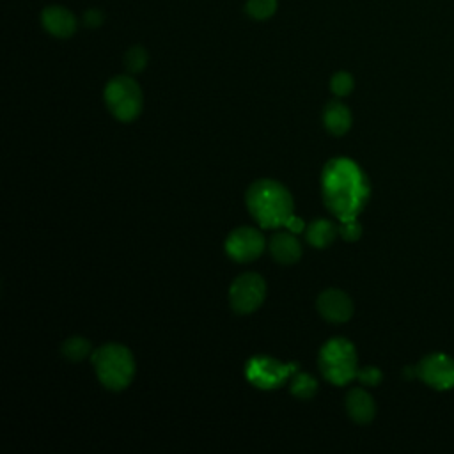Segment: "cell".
Segmentation results:
<instances>
[{"label": "cell", "instance_id": "44dd1931", "mask_svg": "<svg viewBox=\"0 0 454 454\" xmlns=\"http://www.w3.org/2000/svg\"><path fill=\"white\" fill-rule=\"evenodd\" d=\"M339 236H340L344 241H348V243L358 241L360 236H362V225H360L358 218L342 220L340 225H339Z\"/></svg>", "mask_w": 454, "mask_h": 454}, {"label": "cell", "instance_id": "d6986e66", "mask_svg": "<svg viewBox=\"0 0 454 454\" xmlns=\"http://www.w3.org/2000/svg\"><path fill=\"white\" fill-rule=\"evenodd\" d=\"M278 9L277 0H247L245 4V12L257 21H264L271 18Z\"/></svg>", "mask_w": 454, "mask_h": 454}, {"label": "cell", "instance_id": "52a82bcc", "mask_svg": "<svg viewBox=\"0 0 454 454\" xmlns=\"http://www.w3.org/2000/svg\"><path fill=\"white\" fill-rule=\"evenodd\" d=\"M266 298V280L254 271L238 275L229 287V303L236 314L255 312Z\"/></svg>", "mask_w": 454, "mask_h": 454}, {"label": "cell", "instance_id": "7a4b0ae2", "mask_svg": "<svg viewBox=\"0 0 454 454\" xmlns=\"http://www.w3.org/2000/svg\"><path fill=\"white\" fill-rule=\"evenodd\" d=\"M245 204L252 218L262 229L284 227L294 215L291 192L275 179L254 181L245 193Z\"/></svg>", "mask_w": 454, "mask_h": 454}, {"label": "cell", "instance_id": "2e32d148", "mask_svg": "<svg viewBox=\"0 0 454 454\" xmlns=\"http://www.w3.org/2000/svg\"><path fill=\"white\" fill-rule=\"evenodd\" d=\"M92 346H90V340L85 339V337H80V335H73V337H67L62 346H60V353L66 360L69 362H82L85 360L87 356L92 355Z\"/></svg>", "mask_w": 454, "mask_h": 454}, {"label": "cell", "instance_id": "9c48e42d", "mask_svg": "<svg viewBox=\"0 0 454 454\" xmlns=\"http://www.w3.org/2000/svg\"><path fill=\"white\" fill-rule=\"evenodd\" d=\"M415 376L434 390L454 387V358L447 353H429L415 365Z\"/></svg>", "mask_w": 454, "mask_h": 454}, {"label": "cell", "instance_id": "cb8c5ba5", "mask_svg": "<svg viewBox=\"0 0 454 454\" xmlns=\"http://www.w3.org/2000/svg\"><path fill=\"white\" fill-rule=\"evenodd\" d=\"M287 231H291V232H301V231H305V223H303V220L301 218H298L296 215H293L287 222H286V225H284Z\"/></svg>", "mask_w": 454, "mask_h": 454}, {"label": "cell", "instance_id": "8fae6325", "mask_svg": "<svg viewBox=\"0 0 454 454\" xmlns=\"http://www.w3.org/2000/svg\"><path fill=\"white\" fill-rule=\"evenodd\" d=\"M41 25L50 35L57 39H67L74 35L78 20L64 5H48L41 11Z\"/></svg>", "mask_w": 454, "mask_h": 454}, {"label": "cell", "instance_id": "603a6c76", "mask_svg": "<svg viewBox=\"0 0 454 454\" xmlns=\"http://www.w3.org/2000/svg\"><path fill=\"white\" fill-rule=\"evenodd\" d=\"M103 21H105V14L98 7H90L83 12V25L89 28H98L103 25Z\"/></svg>", "mask_w": 454, "mask_h": 454}, {"label": "cell", "instance_id": "7402d4cb", "mask_svg": "<svg viewBox=\"0 0 454 454\" xmlns=\"http://www.w3.org/2000/svg\"><path fill=\"white\" fill-rule=\"evenodd\" d=\"M356 380L362 383V385H367V387H376L381 383L383 380V372L374 367V365H367V367H362L356 371Z\"/></svg>", "mask_w": 454, "mask_h": 454}, {"label": "cell", "instance_id": "5b68a950", "mask_svg": "<svg viewBox=\"0 0 454 454\" xmlns=\"http://www.w3.org/2000/svg\"><path fill=\"white\" fill-rule=\"evenodd\" d=\"M105 105L108 112L121 122L135 121L144 108V92L131 74H119L105 85Z\"/></svg>", "mask_w": 454, "mask_h": 454}, {"label": "cell", "instance_id": "ba28073f", "mask_svg": "<svg viewBox=\"0 0 454 454\" xmlns=\"http://www.w3.org/2000/svg\"><path fill=\"white\" fill-rule=\"evenodd\" d=\"M225 254L236 262H252L261 257L266 248V239L262 232L250 225L236 227L229 232L223 243Z\"/></svg>", "mask_w": 454, "mask_h": 454}, {"label": "cell", "instance_id": "30bf717a", "mask_svg": "<svg viewBox=\"0 0 454 454\" xmlns=\"http://www.w3.org/2000/svg\"><path fill=\"white\" fill-rule=\"evenodd\" d=\"M316 309L330 323H346L355 310L349 294L340 289H325L316 300Z\"/></svg>", "mask_w": 454, "mask_h": 454}, {"label": "cell", "instance_id": "8992f818", "mask_svg": "<svg viewBox=\"0 0 454 454\" xmlns=\"http://www.w3.org/2000/svg\"><path fill=\"white\" fill-rule=\"evenodd\" d=\"M298 369V364H284L268 355H255L247 362L245 376L254 387L261 390H273L282 387Z\"/></svg>", "mask_w": 454, "mask_h": 454}, {"label": "cell", "instance_id": "ac0fdd59", "mask_svg": "<svg viewBox=\"0 0 454 454\" xmlns=\"http://www.w3.org/2000/svg\"><path fill=\"white\" fill-rule=\"evenodd\" d=\"M149 62V53L144 46H131L126 53H124V67L129 74H138L147 67Z\"/></svg>", "mask_w": 454, "mask_h": 454}, {"label": "cell", "instance_id": "ffe728a7", "mask_svg": "<svg viewBox=\"0 0 454 454\" xmlns=\"http://www.w3.org/2000/svg\"><path fill=\"white\" fill-rule=\"evenodd\" d=\"M355 87V80L351 76V73L348 71H337L332 78H330V90L337 96V98H344L348 94H351Z\"/></svg>", "mask_w": 454, "mask_h": 454}, {"label": "cell", "instance_id": "9a60e30c", "mask_svg": "<svg viewBox=\"0 0 454 454\" xmlns=\"http://www.w3.org/2000/svg\"><path fill=\"white\" fill-rule=\"evenodd\" d=\"M337 236H339V227L326 218H317L305 227V239L309 245L316 248L330 247Z\"/></svg>", "mask_w": 454, "mask_h": 454}, {"label": "cell", "instance_id": "7c38bea8", "mask_svg": "<svg viewBox=\"0 0 454 454\" xmlns=\"http://www.w3.org/2000/svg\"><path fill=\"white\" fill-rule=\"evenodd\" d=\"M268 250L278 264H294L301 257V245L291 231H278L268 241Z\"/></svg>", "mask_w": 454, "mask_h": 454}, {"label": "cell", "instance_id": "3957f363", "mask_svg": "<svg viewBox=\"0 0 454 454\" xmlns=\"http://www.w3.org/2000/svg\"><path fill=\"white\" fill-rule=\"evenodd\" d=\"M90 360L96 376L105 388L119 392L131 385L135 376V356L129 348L117 342H106L92 351Z\"/></svg>", "mask_w": 454, "mask_h": 454}, {"label": "cell", "instance_id": "5bb4252c", "mask_svg": "<svg viewBox=\"0 0 454 454\" xmlns=\"http://www.w3.org/2000/svg\"><path fill=\"white\" fill-rule=\"evenodd\" d=\"M346 411L356 424H369L376 415V403L369 392L356 387L346 395Z\"/></svg>", "mask_w": 454, "mask_h": 454}, {"label": "cell", "instance_id": "e0dca14e", "mask_svg": "<svg viewBox=\"0 0 454 454\" xmlns=\"http://www.w3.org/2000/svg\"><path fill=\"white\" fill-rule=\"evenodd\" d=\"M289 390L294 397L298 399H312L317 392V380L307 372H300L296 371L291 378V383H289Z\"/></svg>", "mask_w": 454, "mask_h": 454}, {"label": "cell", "instance_id": "6da1fadb", "mask_svg": "<svg viewBox=\"0 0 454 454\" xmlns=\"http://www.w3.org/2000/svg\"><path fill=\"white\" fill-rule=\"evenodd\" d=\"M321 195L326 209L340 222L356 218L371 197V184L364 170L349 158L339 156L325 163Z\"/></svg>", "mask_w": 454, "mask_h": 454}, {"label": "cell", "instance_id": "277c9868", "mask_svg": "<svg viewBox=\"0 0 454 454\" xmlns=\"http://www.w3.org/2000/svg\"><path fill=\"white\" fill-rule=\"evenodd\" d=\"M317 365L323 378L332 385H348L351 380L356 378V349L346 337H332L321 346Z\"/></svg>", "mask_w": 454, "mask_h": 454}, {"label": "cell", "instance_id": "4fadbf2b", "mask_svg": "<svg viewBox=\"0 0 454 454\" xmlns=\"http://www.w3.org/2000/svg\"><path fill=\"white\" fill-rule=\"evenodd\" d=\"M321 119H323L325 129L335 137L348 133L351 128V122H353L351 110L340 99H330L323 106Z\"/></svg>", "mask_w": 454, "mask_h": 454}]
</instances>
